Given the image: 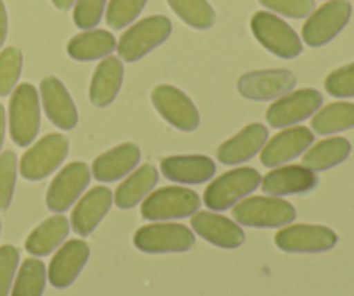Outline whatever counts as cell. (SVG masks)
<instances>
[{
  "mask_svg": "<svg viewBox=\"0 0 354 296\" xmlns=\"http://www.w3.org/2000/svg\"><path fill=\"white\" fill-rule=\"evenodd\" d=\"M190 224L196 234L218 248L235 250L245 241L241 225L216 211H196Z\"/></svg>",
  "mask_w": 354,
  "mask_h": 296,
  "instance_id": "cell-18",
  "label": "cell"
},
{
  "mask_svg": "<svg viewBox=\"0 0 354 296\" xmlns=\"http://www.w3.org/2000/svg\"><path fill=\"white\" fill-rule=\"evenodd\" d=\"M90 179H92V170L86 163L73 162L66 165L54 177L47 189L45 203L48 210L55 214L69 210L80 200L83 191L88 187Z\"/></svg>",
  "mask_w": 354,
  "mask_h": 296,
  "instance_id": "cell-12",
  "label": "cell"
},
{
  "mask_svg": "<svg viewBox=\"0 0 354 296\" xmlns=\"http://www.w3.org/2000/svg\"><path fill=\"white\" fill-rule=\"evenodd\" d=\"M68 234V218L61 214L54 215V217L44 220L38 227H35L33 231L30 232L24 248H26V252L31 253L33 256H47L64 243Z\"/></svg>",
  "mask_w": 354,
  "mask_h": 296,
  "instance_id": "cell-27",
  "label": "cell"
},
{
  "mask_svg": "<svg viewBox=\"0 0 354 296\" xmlns=\"http://www.w3.org/2000/svg\"><path fill=\"white\" fill-rule=\"evenodd\" d=\"M261 186V175L252 166H239L216 177L204 191V204L211 211H225L235 207Z\"/></svg>",
  "mask_w": 354,
  "mask_h": 296,
  "instance_id": "cell-3",
  "label": "cell"
},
{
  "mask_svg": "<svg viewBox=\"0 0 354 296\" xmlns=\"http://www.w3.org/2000/svg\"><path fill=\"white\" fill-rule=\"evenodd\" d=\"M6 38H7V10L2 0H0V47L3 45Z\"/></svg>",
  "mask_w": 354,
  "mask_h": 296,
  "instance_id": "cell-39",
  "label": "cell"
},
{
  "mask_svg": "<svg viewBox=\"0 0 354 296\" xmlns=\"http://www.w3.org/2000/svg\"><path fill=\"white\" fill-rule=\"evenodd\" d=\"M173 30L171 21L166 16L156 14V16L144 17L131 24L116 45L121 61L135 62L165 44L169 38Z\"/></svg>",
  "mask_w": 354,
  "mask_h": 296,
  "instance_id": "cell-1",
  "label": "cell"
},
{
  "mask_svg": "<svg viewBox=\"0 0 354 296\" xmlns=\"http://www.w3.org/2000/svg\"><path fill=\"white\" fill-rule=\"evenodd\" d=\"M339 238L325 225H286L275 236V245L287 253H322L337 245Z\"/></svg>",
  "mask_w": 354,
  "mask_h": 296,
  "instance_id": "cell-13",
  "label": "cell"
},
{
  "mask_svg": "<svg viewBox=\"0 0 354 296\" xmlns=\"http://www.w3.org/2000/svg\"><path fill=\"white\" fill-rule=\"evenodd\" d=\"M318 186L317 172L304 165L275 166L265 177H261V189L270 196H289L304 194Z\"/></svg>",
  "mask_w": 354,
  "mask_h": 296,
  "instance_id": "cell-19",
  "label": "cell"
},
{
  "mask_svg": "<svg viewBox=\"0 0 354 296\" xmlns=\"http://www.w3.org/2000/svg\"><path fill=\"white\" fill-rule=\"evenodd\" d=\"M315 134L308 127H289L273 135L261 149V163L268 168L286 165L297 156L304 155L310 146H313Z\"/></svg>",
  "mask_w": 354,
  "mask_h": 296,
  "instance_id": "cell-15",
  "label": "cell"
},
{
  "mask_svg": "<svg viewBox=\"0 0 354 296\" xmlns=\"http://www.w3.org/2000/svg\"><path fill=\"white\" fill-rule=\"evenodd\" d=\"M258 2L272 12L292 19H303L315 10V0H258Z\"/></svg>",
  "mask_w": 354,
  "mask_h": 296,
  "instance_id": "cell-37",
  "label": "cell"
},
{
  "mask_svg": "<svg viewBox=\"0 0 354 296\" xmlns=\"http://www.w3.org/2000/svg\"><path fill=\"white\" fill-rule=\"evenodd\" d=\"M311 128L318 135H332L354 128V103H332L324 106L311 118Z\"/></svg>",
  "mask_w": 354,
  "mask_h": 296,
  "instance_id": "cell-29",
  "label": "cell"
},
{
  "mask_svg": "<svg viewBox=\"0 0 354 296\" xmlns=\"http://www.w3.org/2000/svg\"><path fill=\"white\" fill-rule=\"evenodd\" d=\"M296 83V75L289 69H263L242 75L237 89L249 101H275L294 90Z\"/></svg>",
  "mask_w": 354,
  "mask_h": 296,
  "instance_id": "cell-14",
  "label": "cell"
},
{
  "mask_svg": "<svg viewBox=\"0 0 354 296\" xmlns=\"http://www.w3.org/2000/svg\"><path fill=\"white\" fill-rule=\"evenodd\" d=\"M124 78L123 61L116 55H107L97 64L90 82V103L97 107H106L113 104L120 94Z\"/></svg>",
  "mask_w": 354,
  "mask_h": 296,
  "instance_id": "cell-24",
  "label": "cell"
},
{
  "mask_svg": "<svg viewBox=\"0 0 354 296\" xmlns=\"http://www.w3.org/2000/svg\"><path fill=\"white\" fill-rule=\"evenodd\" d=\"M19 265V252L10 245L0 246V296H9Z\"/></svg>",
  "mask_w": 354,
  "mask_h": 296,
  "instance_id": "cell-38",
  "label": "cell"
},
{
  "mask_svg": "<svg viewBox=\"0 0 354 296\" xmlns=\"http://www.w3.org/2000/svg\"><path fill=\"white\" fill-rule=\"evenodd\" d=\"M142 158L140 148L133 142H124L93 159L92 175L99 182H116L133 172Z\"/></svg>",
  "mask_w": 354,
  "mask_h": 296,
  "instance_id": "cell-22",
  "label": "cell"
},
{
  "mask_svg": "<svg viewBox=\"0 0 354 296\" xmlns=\"http://www.w3.org/2000/svg\"><path fill=\"white\" fill-rule=\"evenodd\" d=\"M251 31L256 40L280 59H296L303 52V42L292 26L270 10H258L251 17Z\"/></svg>",
  "mask_w": 354,
  "mask_h": 296,
  "instance_id": "cell-5",
  "label": "cell"
},
{
  "mask_svg": "<svg viewBox=\"0 0 354 296\" xmlns=\"http://www.w3.org/2000/svg\"><path fill=\"white\" fill-rule=\"evenodd\" d=\"M17 177V156L12 151L0 155V211L10 207Z\"/></svg>",
  "mask_w": 354,
  "mask_h": 296,
  "instance_id": "cell-34",
  "label": "cell"
},
{
  "mask_svg": "<svg viewBox=\"0 0 354 296\" xmlns=\"http://www.w3.org/2000/svg\"><path fill=\"white\" fill-rule=\"evenodd\" d=\"M268 141V128L261 123H251L218 148V162L223 165H241L254 158Z\"/></svg>",
  "mask_w": 354,
  "mask_h": 296,
  "instance_id": "cell-21",
  "label": "cell"
},
{
  "mask_svg": "<svg viewBox=\"0 0 354 296\" xmlns=\"http://www.w3.org/2000/svg\"><path fill=\"white\" fill-rule=\"evenodd\" d=\"M201 198L196 191L183 186H169L154 191L144 200L140 214L145 220H175L199 211Z\"/></svg>",
  "mask_w": 354,
  "mask_h": 296,
  "instance_id": "cell-6",
  "label": "cell"
},
{
  "mask_svg": "<svg viewBox=\"0 0 354 296\" xmlns=\"http://www.w3.org/2000/svg\"><path fill=\"white\" fill-rule=\"evenodd\" d=\"M324 104V96L317 89L290 90L273 101L266 110V121L273 128H289L313 116Z\"/></svg>",
  "mask_w": 354,
  "mask_h": 296,
  "instance_id": "cell-11",
  "label": "cell"
},
{
  "mask_svg": "<svg viewBox=\"0 0 354 296\" xmlns=\"http://www.w3.org/2000/svg\"><path fill=\"white\" fill-rule=\"evenodd\" d=\"M40 101L48 121L61 130H73L78 125V110L64 83L55 76H45L40 83Z\"/></svg>",
  "mask_w": 354,
  "mask_h": 296,
  "instance_id": "cell-17",
  "label": "cell"
},
{
  "mask_svg": "<svg viewBox=\"0 0 354 296\" xmlns=\"http://www.w3.org/2000/svg\"><path fill=\"white\" fill-rule=\"evenodd\" d=\"M239 225L254 229L286 227L296 220V208L279 196H252L239 201L232 210Z\"/></svg>",
  "mask_w": 354,
  "mask_h": 296,
  "instance_id": "cell-2",
  "label": "cell"
},
{
  "mask_svg": "<svg viewBox=\"0 0 354 296\" xmlns=\"http://www.w3.org/2000/svg\"><path fill=\"white\" fill-rule=\"evenodd\" d=\"M23 71V52L17 47H6L0 52V97L16 89Z\"/></svg>",
  "mask_w": 354,
  "mask_h": 296,
  "instance_id": "cell-32",
  "label": "cell"
},
{
  "mask_svg": "<svg viewBox=\"0 0 354 296\" xmlns=\"http://www.w3.org/2000/svg\"><path fill=\"white\" fill-rule=\"evenodd\" d=\"M166 2L187 26L207 30L216 23V12L207 0H166Z\"/></svg>",
  "mask_w": 354,
  "mask_h": 296,
  "instance_id": "cell-31",
  "label": "cell"
},
{
  "mask_svg": "<svg viewBox=\"0 0 354 296\" xmlns=\"http://www.w3.org/2000/svg\"><path fill=\"white\" fill-rule=\"evenodd\" d=\"M111 204H113V193L109 187H93L85 196L80 198L75 210L71 211L69 225L78 236H90L111 210Z\"/></svg>",
  "mask_w": 354,
  "mask_h": 296,
  "instance_id": "cell-20",
  "label": "cell"
},
{
  "mask_svg": "<svg viewBox=\"0 0 354 296\" xmlns=\"http://www.w3.org/2000/svg\"><path fill=\"white\" fill-rule=\"evenodd\" d=\"M135 248L149 255L183 253L196 245V236L187 225L175 222H156L144 225L133 236Z\"/></svg>",
  "mask_w": 354,
  "mask_h": 296,
  "instance_id": "cell-7",
  "label": "cell"
},
{
  "mask_svg": "<svg viewBox=\"0 0 354 296\" xmlns=\"http://www.w3.org/2000/svg\"><path fill=\"white\" fill-rule=\"evenodd\" d=\"M147 0H109L106 7V21L113 30H121L133 23L144 10Z\"/></svg>",
  "mask_w": 354,
  "mask_h": 296,
  "instance_id": "cell-33",
  "label": "cell"
},
{
  "mask_svg": "<svg viewBox=\"0 0 354 296\" xmlns=\"http://www.w3.org/2000/svg\"><path fill=\"white\" fill-rule=\"evenodd\" d=\"M47 283V269L38 259H26L21 263L12 283L10 296H41Z\"/></svg>",
  "mask_w": 354,
  "mask_h": 296,
  "instance_id": "cell-30",
  "label": "cell"
},
{
  "mask_svg": "<svg viewBox=\"0 0 354 296\" xmlns=\"http://www.w3.org/2000/svg\"><path fill=\"white\" fill-rule=\"evenodd\" d=\"M325 90L339 99L354 97V62L334 69L325 80Z\"/></svg>",
  "mask_w": 354,
  "mask_h": 296,
  "instance_id": "cell-36",
  "label": "cell"
},
{
  "mask_svg": "<svg viewBox=\"0 0 354 296\" xmlns=\"http://www.w3.org/2000/svg\"><path fill=\"white\" fill-rule=\"evenodd\" d=\"M161 172L176 184H204L216 173V163L203 155H180L161 159Z\"/></svg>",
  "mask_w": 354,
  "mask_h": 296,
  "instance_id": "cell-23",
  "label": "cell"
},
{
  "mask_svg": "<svg viewBox=\"0 0 354 296\" xmlns=\"http://www.w3.org/2000/svg\"><path fill=\"white\" fill-rule=\"evenodd\" d=\"M116 38L107 30H85L75 35L68 44V55L75 61H97L104 59L116 51Z\"/></svg>",
  "mask_w": 354,
  "mask_h": 296,
  "instance_id": "cell-26",
  "label": "cell"
},
{
  "mask_svg": "<svg viewBox=\"0 0 354 296\" xmlns=\"http://www.w3.org/2000/svg\"><path fill=\"white\" fill-rule=\"evenodd\" d=\"M152 106L162 120L180 132H194L201 125V114L194 101L178 87L162 83L152 89Z\"/></svg>",
  "mask_w": 354,
  "mask_h": 296,
  "instance_id": "cell-10",
  "label": "cell"
},
{
  "mask_svg": "<svg viewBox=\"0 0 354 296\" xmlns=\"http://www.w3.org/2000/svg\"><path fill=\"white\" fill-rule=\"evenodd\" d=\"M0 229H2V224H0Z\"/></svg>",
  "mask_w": 354,
  "mask_h": 296,
  "instance_id": "cell-42",
  "label": "cell"
},
{
  "mask_svg": "<svg viewBox=\"0 0 354 296\" xmlns=\"http://www.w3.org/2000/svg\"><path fill=\"white\" fill-rule=\"evenodd\" d=\"M69 153V141L62 134H47L35 142L19 162V173L30 182L47 179L64 163Z\"/></svg>",
  "mask_w": 354,
  "mask_h": 296,
  "instance_id": "cell-8",
  "label": "cell"
},
{
  "mask_svg": "<svg viewBox=\"0 0 354 296\" xmlns=\"http://www.w3.org/2000/svg\"><path fill=\"white\" fill-rule=\"evenodd\" d=\"M353 7L348 0H328L308 16L303 26V42L310 47H322L334 40L351 19Z\"/></svg>",
  "mask_w": 354,
  "mask_h": 296,
  "instance_id": "cell-9",
  "label": "cell"
},
{
  "mask_svg": "<svg viewBox=\"0 0 354 296\" xmlns=\"http://www.w3.org/2000/svg\"><path fill=\"white\" fill-rule=\"evenodd\" d=\"M6 125H7V114H6V110H3V106L0 104V149H2L3 146V139H6Z\"/></svg>",
  "mask_w": 354,
  "mask_h": 296,
  "instance_id": "cell-40",
  "label": "cell"
},
{
  "mask_svg": "<svg viewBox=\"0 0 354 296\" xmlns=\"http://www.w3.org/2000/svg\"><path fill=\"white\" fill-rule=\"evenodd\" d=\"M159 180V172L154 165H142L128 173L127 179L118 186L113 201L121 210H130L151 194Z\"/></svg>",
  "mask_w": 354,
  "mask_h": 296,
  "instance_id": "cell-25",
  "label": "cell"
},
{
  "mask_svg": "<svg viewBox=\"0 0 354 296\" xmlns=\"http://www.w3.org/2000/svg\"><path fill=\"white\" fill-rule=\"evenodd\" d=\"M52 3H54L59 10H68L75 6V0H52Z\"/></svg>",
  "mask_w": 354,
  "mask_h": 296,
  "instance_id": "cell-41",
  "label": "cell"
},
{
  "mask_svg": "<svg viewBox=\"0 0 354 296\" xmlns=\"http://www.w3.org/2000/svg\"><path fill=\"white\" fill-rule=\"evenodd\" d=\"M90 256V246L82 239H69L52 256L48 265V281L57 290L71 286L78 276L82 274L83 267L86 265Z\"/></svg>",
  "mask_w": 354,
  "mask_h": 296,
  "instance_id": "cell-16",
  "label": "cell"
},
{
  "mask_svg": "<svg viewBox=\"0 0 354 296\" xmlns=\"http://www.w3.org/2000/svg\"><path fill=\"white\" fill-rule=\"evenodd\" d=\"M107 0H75L73 21L80 30H92L102 19Z\"/></svg>",
  "mask_w": 354,
  "mask_h": 296,
  "instance_id": "cell-35",
  "label": "cell"
},
{
  "mask_svg": "<svg viewBox=\"0 0 354 296\" xmlns=\"http://www.w3.org/2000/svg\"><path fill=\"white\" fill-rule=\"evenodd\" d=\"M40 130V99L37 87L21 83L12 90L9 103L10 139L19 148H26Z\"/></svg>",
  "mask_w": 354,
  "mask_h": 296,
  "instance_id": "cell-4",
  "label": "cell"
},
{
  "mask_svg": "<svg viewBox=\"0 0 354 296\" xmlns=\"http://www.w3.org/2000/svg\"><path fill=\"white\" fill-rule=\"evenodd\" d=\"M351 142L344 137H328L310 146L303 156V165L313 172H325L341 165L351 155Z\"/></svg>",
  "mask_w": 354,
  "mask_h": 296,
  "instance_id": "cell-28",
  "label": "cell"
}]
</instances>
